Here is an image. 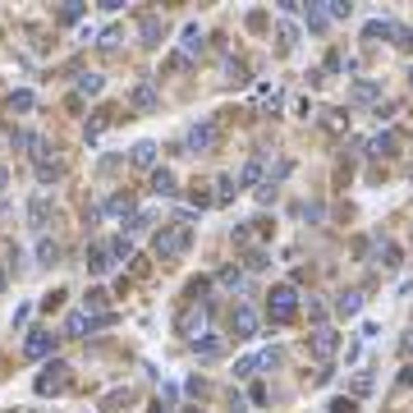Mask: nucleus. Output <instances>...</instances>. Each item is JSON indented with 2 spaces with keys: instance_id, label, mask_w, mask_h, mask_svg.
<instances>
[{
  "instance_id": "412c9836",
  "label": "nucleus",
  "mask_w": 413,
  "mask_h": 413,
  "mask_svg": "<svg viewBox=\"0 0 413 413\" xmlns=\"http://www.w3.org/2000/svg\"><path fill=\"white\" fill-rule=\"evenodd\" d=\"M303 14H308V28L312 32H326V5H303Z\"/></svg>"
},
{
  "instance_id": "37998d69",
  "label": "nucleus",
  "mask_w": 413,
  "mask_h": 413,
  "mask_svg": "<svg viewBox=\"0 0 413 413\" xmlns=\"http://www.w3.org/2000/svg\"><path fill=\"white\" fill-rule=\"evenodd\" d=\"M404 345H409V349H413V331H409V336H404Z\"/></svg>"
},
{
  "instance_id": "72a5a7b5",
  "label": "nucleus",
  "mask_w": 413,
  "mask_h": 413,
  "mask_svg": "<svg viewBox=\"0 0 413 413\" xmlns=\"http://www.w3.org/2000/svg\"><path fill=\"white\" fill-rule=\"evenodd\" d=\"M55 258H60V248L51 244V239H42V244H37V262H42V266H51Z\"/></svg>"
},
{
  "instance_id": "2eb2a0df",
  "label": "nucleus",
  "mask_w": 413,
  "mask_h": 413,
  "mask_svg": "<svg viewBox=\"0 0 413 413\" xmlns=\"http://www.w3.org/2000/svg\"><path fill=\"white\" fill-rule=\"evenodd\" d=\"M88 266H92V275H106L110 266H115V258H110V248L92 244V253H88Z\"/></svg>"
},
{
  "instance_id": "39448f33",
  "label": "nucleus",
  "mask_w": 413,
  "mask_h": 413,
  "mask_svg": "<svg viewBox=\"0 0 413 413\" xmlns=\"http://www.w3.org/2000/svg\"><path fill=\"white\" fill-rule=\"evenodd\" d=\"M336 345H340V336L331 331V326H317V336H312V345H308V353L317 358V363H326L331 353H336Z\"/></svg>"
},
{
  "instance_id": "5701e85b",
  "label": "nucleus",
  "mask_w": 413,
  "mask_h": 413,
  "mask_svg": "<svg viewBox=\"0 0 413 413\" xmlns=\"http://www.w3.org/2000/svg\"><path fill=\"white\" fill-rule=\"evenodd\" d=\"M299 312H308V321H312V326H321V321H326V303H321V299H308V303H299Z\"/></svg>"
},
{
  "instance_id": "a19ab883",
  "label": "nucleus",
  "mask_w": 413,
  "mask_h": 413,
  "mask_svg": "<svg viewBox=\"0 0 413 413\" xmlns=\"http://www.w3.org/2000/svg\"><path fill=\"white\" fill-rule=\"evenodd\" d=\"M381 262L386 266H399V248H381Z\"/></svg>"
},
{
  "instance_id": "ea45409f",
  "label": "nucleus",
  "mask_w": 413,
  "mask_h": 413,
  "mask_svg": "<svg viewBox=\"0 0 413 413\" xmlns=\"http://www.w3.org/2000/svg\"><path fill=\"white\" fill-rule=\"evenodd\" d=\"M326 14H336V18H349V5H345V0H336V5H326Z\"/></svg>"
},
{
  "instance_id": "4be33fe9",
  "label": "nucleus",
  "mask_w": 413,
  "mask_h": 413,
  "mask_svg": "<svg viewBox=\"0 0 413 413\" xmlns=\"http://www.w3.org/2000/svg\"><path fill=\"white\" fill-rule=\"evenodd\" d=\"M134 106L138 110H156V92L147 88V83H138V88H134Z\"/></svg>"
},
{
  "instance_id": "6e6552de",
  "label": "nucleus",
  "mask_w": 413,
  "mask_h": 413,
  "mask_svg": "<svg viewBox=\"0 0 413 413\" xmlns=\"http://www.w3.org/2000/svg\"><path fill=\"white\" fill-rule=\"evenodd\" d=\"M395 32H399L395 18H390V14H377V18H372V23L363 28V37H367V42H390Z\"/></svg>"
},
{
  "instance_id": "f8f14e48",
  "label": "nucleus",
  "mask_w": 413,
  "mask_h": 413,
  "mask_svg": "<svg viewBox=\"0 0 413 413\" xmlns=\"http://www.w3.org/2000/svg\"><path fill=\"white\" fill-rule=\"evenodd\" d=\"M179 51H184V60H198V51H202V28H198V23H188V28H184Z\"/></svg>"
},
{
  "instance_id": "c9c22d12",
  "label": "nucleus",
  "mask_w": 413,
  "mask_h": 413,
  "mask_svg": "<svg viewBox=\"0 0 413 413\" xmlns=\"http://www.w3.org/2000/svg\"><path fill=\"white\" fill-rule=\"evenodd\" d=\"M262 179V166H258V161H248V166H244V184H258Z\"/></svg>"
},
{
  "instance_id": "cd10ccee",
  "label": "nucleus",
  "mask_w": 413,
  "mask_h": 413,
  "mask_svg": "<svg viewBox=\"0 0 413 413\" xmlns=\"http://www.w3.org/2000/svg\"><path fill=\"white\" fill-rule=\"evenodd\" d=\"M32 106H37L32 92H14V97H10V110H14V115H23V110H32Z\"/></svg>"
},
{
  "instance_id": "9b49d317",
  "label": "nucleus",
  "mask_w": 413,
  "mask_h": 413,
  "mask_svg": "<svg viewBox=\"0 0 413 413\" xmlns=\"http://www.w3.org/2000/svg\"><path fill=\"white\" fill-rule=\"evenodd\" d=\"M202 326H207V308H188V312L179 317V331L184 336H193V340L202 336Z\"/></svg>"
},
{
  "instance_id": "b1692460",
  "label": "nucleus",
  "mask_w": 413,
  "mask_h": 413,
  "mask_svg": "<svg viewBox=\"0 0 413 413\" xmlns=\"http://www.w3.org/2000/svg\"><path fill=\"white\" fill-rule=\"evenodd\" d=\"M221 285H225V290H244V285H248V275L239 271V266H225V271H221Z\"/></svg>"
},
{
  "instance_id": "f03ea898",
  "label": "nucleus",
  "mask_w": 413,
  "mask_h": 413,
  "mask_svg": "<svg viewBox=\"0 0 413 413\" xmlns=\"http://www.w3.org/2000/svg\"><path fill=\"white\" fill-rule=\"evenodd\" d=\"M69 381H74V367L64 358H51V367H42V377H37V395H64Z\"/></svg>"
},
{
  "instance_id": "4c0bfd02",
  "label": "nucleus",
  "mask_w": 413,
  "mask_h": 413,
  "mask_svg": "<svg viewBox=\"0 0 413 413\" xmlns=\"http://www.w3.org/2000/svg\"><path fill=\"white\" fill-rule=\"evenodd\" d=\"M321 216H326V212H321V202H308V207H303V221H321Z\"/></svg>"
},
{
  "instance_id": "c03bdc74",
  "label": "nucleus",
  "mask_w": 413,
  "mask_h": 413,
  "mask_svg": "<svg viewBox=\"0 0 413 413\" xmlns=\"http://www.w3.org/2000/svg\"><path fill=\"white\" fill-rule=\"evenodd\" d=\"M184 413H202V409H184Z\"/></svg>"
},
{
  "instance_id": "0eeeda50",
  "label": "nucleus",
  "mask_w": 413,
  "mask_h": 413,
  "mask_svg": "<svg viewBox=\"0 0 413 413\" xmlns=\"http://www.w3.org/2000/svg\"><path fill=\"white\" fill-rule=\"evenodd\" d=\"M229 331H234V340L258 336V312H253V308H234V317H229Z\"/></svg>"
},
{
  "instance_id": "1a4fd4ad",
  "label": "nucleus",
  "mask_w": 413,
  "mask_h": 413,
  "mask_svg": "<svg viewBox=\"0 0 413 413\" xmlns=\"http://www.w3.org/2000/svg\"><path fill=\"white\" fill-rule=\"evenodd\" d=\"M101 216H110V221H134V198L129 193H115V198L106 202V207H97Z\"/></svg>"
},
{
  "instance_id": "58836bf2",
  "label": "nucleus",
  "mask_w": 413,
  "mask_h": 413,
  "mask_svg": "<svg viewBox=\"0 0 413 413\" xmlns=\"http://www.w3.org/2000/svg\"><path fill=\"white\" fill-rule=\"evenodd\" d=\"M331 413H358V404H353V399H336V404H331Z\"/></svg>"
},
{
  "instance_id": "79ce46f5",
  "label": "nucleus",
  "mask_w": 413,
  "mask_h": 413,
  "mask_svg": "<svg viewBox=\"0 0 413 413\" xmlns=\"http://www.w3.org/2000/svg\"><path fill=\"white\" fill-rule=\"evenodd\" d=\"M229 413H248V409H244V404H239V395L229 399Z\"/></svg>"
},
{
  "instance_id": "a211bd4d",
  "label": "nucleus",
  "mask_w": 413,
  "mask_h": 413,
  "mask_svg": "<svg viewBox=\"0 0 413 413\" xmlns=\"http://www.w3.org/2000/svg\"><path fill=\"white\" fill-rule=\"evenodd\" d=\"M372 156H395L399 152V142H395V134H377L372 138V147H367Z\"/></svg>"
},
{
  "instance_id": "e433bc0d",
  "label": "nucleus",
  "mask_w": 413,
  "mask_h": 413,
  "mask_svg": "<svg viewBox=\"0 0 413 413\" xmlns=\"http://www.w3.org/2000/svg\"><path fill=\"white\" fill-rule=\"evenodd\" d=\"M101 129H106V115H92V120H88V138H97Z\"/></svg>"
},
{
  "instance_id": "20e7f679",
  "label": "nucleus",
  "mask_w": 413,
  "mask_h": 413,
  "mask_svg": "<svg viewBox=\"0 0 413 413\" xmlns=\"http://www.w3.org/2000/svg\"><path fill=\"white\" fill-rule=\"evenodd\" d=\"M275 358H280L275 349L248 353V358H239V363H234V377H239V381H248V377H253V372H262V367H275Z\"/></svg>"
},
{
  "instance_id": "423d86ee",
  "label": "nucleus",
  "mask_w": 413,
  "mask_h": 413,
  "mask_svg": "<svg viewBox=\"0 0 413 413\" xmlns=\"http://www.w3.org/2000/svg\"><path fill=\"white\" fill-rule=\"evenodd\" d=\"M55 349V336L46 331V326H37V331H28V340H23V353L28 358H46V353Z\"/></svg>"
},
{
  "instance_id": "c756f323",
  "label": "nucleus",
  "mask_w": 413,
  "mask_h": 413,
  "mask_svg": "<svg viewBox=\"0 0 413 413\" xmlns=\"http://www.w3.org/2000/svg\"><path fill=\"white\" fill-rule=\"evenodd\" d=\"M349 390H353V399H367V395H372V377H367V372H358V377L349 381Z\"/></svg>"
},
{
  "instance_id": "f257e3e1",
  "label": "nucleus",
  "mask_w": 413,
  "mask_h": 413,
  "mask_svg": "<svg viewBox=\"0 0 413 413\" xmlns=\"http://www.w3.org/2000/svg\"><path fill=\"white\" fill-rule=\"evenodd\" d=\"M188 244H193V225L188 221H175V225H166L156 234V258H184Z\"/></svg>"
},
{
  "instance_id": "bb28decb",
  "label": "nucleus",
  "mask_w": 413,
  "mask_h": 413,
  "mask_svg": "<svg viewBox=\"0 0 413 413\" xmlns=\"http://www.w3.org/2000/svg\"><path fill=\"white\" fill-rule=\"evenodd\" d=\"M234 188H239L234 175H221V179H216V202H229V198H234Z\"/></svg>"
},
{
  "instance_id": "6ab92c4d",
  "label": "nucleus",
  "mask_w": 413,
  "mask_h": 413,
  "mask_svg": "<svg viewBox=\"0 0 413 413\" xmlns=\"http://www.w3.org/2000/svg\"><path fill=\"white\" fill-rule=\"evenodd\" d=\"M363 299H367V294L363 290H345V294H340V312H345V317H353V312H358V308H363Z\"/></svg>"
},
{
  "instance_id": "393cba45",
  "label": "nucleus",
  "mask_w": 413,
  "mask_h": 413,
  "mask_svg": "<svg viewBox=\"0 0 413 413\" xmlns=\"http://www.w3.org/2000/svg\"><path fill=\"white\" fill-rule=\"evenodd\" d=\"M88 14V5H55V18L60 23H74V18H83Z\"/></svg>"
},
{
  "instance_id": "a878e982",
  "label": "nucleus",
  "mask_w": 413,
  "mask_h": 413,
  "mask_svg": "<svg viewBox=\"0 0 413 413\" xmlns=\"http://www.w3.org/2000/svg\"><path fill=\"white\" fill-rule=\"evenodd\" d=\"M161 32H166V23H161V18H147V23H142V42L156 46L161 42Z\"/></svg>"
},
{
  "instance_id": "aec40b11",
  "label": "nucleus",
  "mask_w": 413,
  "mask_h": 413,
  "mask_svg": "<svg viewBox=\"0 0 413 413\" xmlns=\"http://www.w3.org/2000/svg\"><path fill=\"white\" fill-rule=\"evenodd\" d=\"M110 258H115V262L134 258V234H115V239H110Z\"/></svg>"
},
{
  "instance_id": "7ed1b4c3",
  "label": "nucleus",
  "mask_w": 413,
  "mask_h": 413,
  "mask_svg": "<svg viewBox=\"0 0 413 413\" xmlns=\"http://www.w3.org/2000/svg\"><path fill=\"white\" fill-rule=\"evenodd\" d=\"M299 303H303V299H299L294 285H271V290H266V312H271L275 321H290L294 312H299Z\"/></svg>"
},
{
  "instance_id": "9d476101",
  "label": "nucleus",
  "mask_w": 413,
  "mask_h": 413,
  "mask_svg": "<svg viewBox=\"0 0 413 413\" xmlns=\"http://www.w3.org/2000/svg\"><path fill=\"white\" fill-rule=\"evenodd\" d=\"M212 142H216L212 124H193V129H188V147H193V152H212Z\"/></svg>"
},
{
  "instance_id": "7c9ffc66",
  "label": "nucleus",
  "mask_w": 413,
  "mask_h": 413,
  "mask_svg": "<svg viewBox=\"0 0 413 413\" xmlns=\"http://www.w3.org/2000/svg\"><path fill=\"white\" fill-rule=\"evenodd\" d=\"M120 42H124V28H106L101 37H97V46H101V51H115Z\"/></svg>"
},
{
  "instance_id": "dca6fc26",
  "label": "nucleus",
  "mask_w": 413,
  "mask_h": 413,
  "mask_svg": "<svg viewBox=\"0 0 413 413\" xmlns=\"http://www.w3.org/2000/svg\"><path fill=\"white\" fill-rule=\"evenodd\" d=\"M175 188H179V184H175V175H170L166 166L152 170V193H161V198H175Z\"/></svg>"
},
{
  "instance_id": "ddd939ff",
  "label": "nucleus",
  "mask_w": 413,
  "mask_h": 413,
  "mask_svg": "<svg viewBox=\"0 0 413 413\" xmlns=\"http://www.w3.org/2000/svg\"><path fill=\"white\" fill-rule=\"evenodd\" d=\"M193 353H202V358H221V353H225V340H221V336H207V331H202V336L193 340Z\"/></svg>"
},
{
  "instance_id": "2f4dec72",
  "label": "nucleus",
  "mask_w": 413,
  "mask_h": 413,
  "mask_svg": "<svg viewBox=\"0 0 413 413\" xmlns=\"http://www.w3.org/2000/svg\"><path fill=\"white\" fill-rule=\"evenodd\" d=\"M294 42H299V32H294V23L285 18V23H280V51L290 55V51H294Z\"/></svg>"
},
{
  "instance_id": "473e14b6",
  "label": "nucleus",
  "mask_w": 413,
  "mask_h": 413,
  "mask_svg": "<svg viewBox=\"0 0 413 413\" xmlns=\"http://www.w3.org/2000/svg\"><path fill=\"white\" fill-rule=\"evenodd\" d=\"M101 83H106L101 74H83V78H78V92H88V97H97V92H101Z\"/></svg>"
},
{
  "instance_id": "c85d7f7f",
  "label": "nucleus",
  "mask_w": 413,
  "mask_h": 413,
  "mask_svg": "<svg viewBox=\"0 0 413 413\" xmlns=\"http://www.w3.org/2000/svg\"><path fill=\"white\" fill-rule=\"evenodd\" d=\"M60 175H64V166H60V161H42V166H37V179H42V184L60 179Z\"/></svg>"
},
{
  "instance_id": "f704fd0d",
  "label": "nucleus",
  "mask_w": 413,
  "mask_h": 413,
  "mask_svg": "<svg viewBox=\"0 0 413 413\" xmlns=\"http://www.w3.org/2000/svg\"><path fill=\"white\" fill-rule=\"evenodd\" d=\"M377 83H358V88H353V97H358V101H377Z\"/></svg>"
},
{
  "instance_id": "4468645a",
  "label": "nucleus",
  "mask_w": 413,
  "mask_h": 413,
  "mask_svg": "<svg viewBox=\"0 0 413 413\" xmlns=\"http://www.w3.org/2000/svg\"><path fill=\"white\" fill-rule=\"evenodd\" d=\"M28 225L32 229H46V225H51V202H46V198H32L28 202Z\"/></svg>"
},
{
  "instance_id": "f3484780",
  "label": "nucleus",
  "mask_w": 413,
  "mask_h": 413,
  "mask_svg": "<svg viewBox=\"0 0 413 413\" xmlns=\"http://www.w3.org/2000/svg\"><path fill=\"white\" fill-rule=\"evenodd\" d=\"M129 161H134L138 170H152V161H156V142H138L134 152H129Z\"/></svg>"
}]
</instances>
